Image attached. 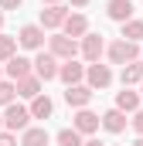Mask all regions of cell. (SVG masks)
I'll return each instance as SVG.
<instances>
[{"instance_id":"cell-1","label":"cell","mask_w":143,"mask_h":146,"mask_svg":"<svg viewBox=\"0 0 143 146\" xmlns=\"http://www.w3.org/2000/svg\"><path fill=\"white\" fill-rule=\"evenodd\" d=\"M106 58L112 61V65H130V61H136V58H140V44L116 37L112 44H106Z\"/></svg>"},{"instance_id":"cell-2","label":"cell","mask_w":143,"mask_h":146,"mask_svg":"<svg viewBox=\"0 0 143 146\" xmlns=\"http://www.w3.org/2000/svg\"><path fill=\"white\" fill-rule=\"evenodd\" d=\"M31 126V112H27V106H17V102H10V106H3V129L7 133H24Z\"/></svg>"},{"instance_id":"cell-3","label":"cell","mask_w":143,"mask_h":146,"mask_svg":"<svg viewBox=\"0 0 143 146\" xmlns=\"http://www.w3.org/2000/svg\"><path fill=\"white\" fill-rule=\"evenodd\" d=\"M48 54H55L58 61H72L78 54V41H72L65 34H51L48 37Z\"/></svg>"},{"instance_id":"cell-4","label":"cell","mask_w":143,"mask_h":146,"mask_svg":"<svg viewBox=\"0 0 143 146\" xmlns=\"http://www.w3.org/2000/svg\"><path fill=\"white\" fill-rule=\"evenodd\" d=\"M58 65H61V61H58L55 54H48L44 48L37 51V54H34V61H31V68H34V75L41 78V82H51V78H58Z\"/></svg>"},{"instance_id":"cell-5","label":"cell","mask_w":143,"mask_h":146,"mask_svg":"<svg viewBox=\"0 0 143 146\" xmlns=\"http://www.w3.org/2000/svg\"><path fill=\"white\" fill-rule=\"evenodd\" d=\"M85 85H89L92 92L109 88V85H112V68H109V65H99V61L85 65Z\"/></svg>"},{"instance_id":"cell-6","label":"cell","mask_w":143,"mask_h":146,"mask_svg":"<svg viewBox=\"0 0 143 146\" xmlns=\"http://www.w3.org/2000/svg\"><path fill=\"white\" fill-rule=\"evenodd\" d=\"M78 41H82V44H78V54H82L89 65H92V61H99V58L106 54V41H102V34H92V31H89V34L78 37Z\"/></svg>"},{"instance_id":"cell-7","label":"cell","mask_w":143,"mask_h":146,"mask_svg":"<svg viewBox=\"0 0 143 146\" xmlns=\"http://www.w3.org/2000/svg\"><path fill=\"white\" fill-rule=\"evenodd\" d=\"M17 44L27 48V51H41V48H44V27H41V24H24V27L17 31Z\"/></svg>"},{"instance_id":"cell-8","label":"cell","mask_w":143,"mask_h":146,"mask_svg":"<svg viewBox=\"0 0 143 146\" xmlns=\"http://www.w3.org/2000/svg\"><path fill=\"white\" fill-rule=\"evenodd\" d=\"M72 129H75L78 136H92V133H99V115H96L92 109H75Z\"/></svg>"},{"instance_id":"cell-9","label":"cell","mask_w":143,"mask_h":146,"mask_svg":"<svg viewBox=\"0 0 143 146\" xmlns=\"http://www.w3.org/2000/svg\"><path fill=\"white\" fill-rule=\"evenodd\" d=\"M3 72H7V78H10V82H21V78L34 75V68H31V58H24V54H14L10 61H3Z\"/></svg>"},{"instance_id":"cell-10","label":"cell","mask_w":143,"mask_h":146,"mask_svg":"<svg viewBox=\"0 0 143 146\" xmlns=\"http://www.w3.org/2000/svg\"><path fill=\"white\" fill-rule=\"evenodd\" d=\"M92 88L89 85H68L65 88V102H68L72 109H89V102H92Z\"/></svg>"},{"instance_id":"cell-11","label":"cell","mask_w":143,"mask_h":146,"mask_svg":"<svg viewBox=\"0 0 143 146\" xmlns=\"http://www.w3.org/2000/svg\"><path fill=\"white\" fill-rule=\"evenodd\" d=\"M61 27H65V37L78 41V37H85V34H89V17L75 10V14H68V17H65V24H61Z\"/></svg>"},{"instance_id":"cell-12","label":"cell","mask_w":143,"mask_h":146,"mask_svg":"<svg viewBox=\"0 0 143 146\" xmlns=\"http://www.w3.org/2000/svg\"><path fill=\"white\" fill-rule=\"evenodd\" d=\"M58 78L65 82V88H68V85H82V78H85V65H78L75 58H72V61H61V65H58Z\"/></svg>"},{"instance_id":"cell-13","label":"cell","mask_w":143,"mask_h":146,"mask_svg":"<svg viewBox=\"0 0 143 146\" xmlns=\"http://www.w3.org/2000/svg\"><path fill=\"white\" fill-rule=\"evenodd\" d=\"M99 126H102L106 133H112V136H119V133L126 129V112H119V109H106L102 115H99Z\"/></svg>"},{"instance_id":"cell-14","label":"cell","mask_w":143,"mask_h":146,"mask_svg":"<svg viewBox=\"0 0 143 146\" xmlns=\"http://www.w3.org/2000/svg\"><path fill=\"white\" fill-rule=\"evenodd\" d=\"M133 0H109L106 3V14H109V21H116V24H126L130 17H133Z\"/></svg>"},{"instance_id":"cell-15","label":"cell","mask_w":143,"mask_h":146,"mask_svg":"<svg viewBox=\"0 0 143 146\" xmlns=\"http://www.w3.org/2000/svg\"><path fill=\"white\" fill-rule=\"evenodd\" d=\"M65 17H68V10H65L61 3H51V7H44V10H41V27L55 31V27H61V24H65Z\"/></svg>"},{"instance_id":"cell-16","label":"cell","mask_w":143,"mask_h":146,"mask_svg":"<svg viewBox=\"0 0 143 146\" xmlns=\"http://www.w3.org/2000/svg\"><path fill=\"white\" fill-rule=\"evenodd\" d=\"M119 82H123V88H133V85H140L143 82V61H130V65H123V72H119Z\"/></svg>"},{"instance_id":"cell-17","label":"cell","mask_w":143,"mask_h":146,"mask_svg":"<svg viewBox=\"0 0 143 146\" xmlns=\"http://www.w3.org/2000/svg\"><path fill=\"white\" fill-rule=\"evenodd\" d=\"M48 143H51V136L44 126H27L21 133V146H48Z\"/></svg>"},{"instance_id":"cell-18","label":"cell","mask_w":143,"mask_h":146,"mask_svg":"<svg viewBox=\"0 0 143 146\" xmlns=\"http://www.w3.org/2000/svg\"><path fill=\"white\" fill-rule=\"evenodd\" d=\"M14 85H17V95H21V99H37L41 88H44V82H41L37 75H27V78H21V82H14Z\"/></svg>"},{"instance_id":"cell-19","label":"cell","mask_w":143,"mask_h":146,"mask_svg":"<svg viewBox=\"0 0 143 146\" xmlns=\"http://www.w3.org/2000/svg\"><path fill=\"white\" fill-rule=\"evenodd\" d=\"M27 112H31V119H51V112H55V102L41 92L37 99H31V106H27Z\"/></svg>"},{"instance_id":"cell-20","label":"cell","mask_w":143,"mask_h":146,"mask_svg":"<svg viewBox=\"0 0 143 146\" xmlns=\"http://www.w3.org/2000/svg\"><path fill=\"white\" fill-rule=\"evenodd\" d=\"M112 109H119V112H136V109H140V92H133V88L116 92V106H112Z\"/></svg>"},{"instance_id":"cell-21","label":"cell","mask_w":143,"mask_h":146,"mask_svg":"<svg viewBox=\"0 0 143 146\" xmlns=\"http://www.w3.org/2000/svg\"><path fill=\"white\" fill-rule=\"evenodd\" d=\"M123 41H133V44L143 41V21L140 17H130V21L123 24Z\"/></svg>"},{"instance_id":"cell-22","label":"cell","mask_w":143,"mask_h":146,"mask_svg":"<svg viewBox=\"0 0 143 146\" xmlns=\"http://www.w3.org/2000/svg\"><path fill=\"white\" fill-rule=\"evenodd\" d=\"M14 54H17V37L0 34V65H3V61H10Z\"/></svg>"},{"instance_id":"cell-23","label":"cell","mask_w":143,"mask_h":146,"mask_svg":"<svg viewBox=\"0 0 143 146\" xmlns=\"http://www.w3.org/2000/svg\"><path fill=\"white\" fill-rule=\"evenodd\" d=\"M55 143L58 146H82V136L68 126V129H58V133H55Z\"/></svg>"},{"instance_id":"cell-24","label":"cell","mask_w":143,"mask_h":146,"mask_svg":"<svg viewBox=\"0 0 143 146\" xmlns=\"http://www.w3.org/2000/svg\"><path fill=\"white\" fill-rule=\"evenodd\" d=\"M14 99H17V85L10 78H0V106H10Z\"/></svg>"},{"instance_id":"cell-25","label":"cell","mask_w":143,"mask_h":146,"mask_svg":"<svg viewBox=\"0 0 143 146\" xmlns=\"http://www.w3.org/2000/svg\"><path fill=\"white\" fill-rule=\"evenodd\" d=\"M130 126H133V133H136V136H143V109H136V112H133Z\"/></svg>"},{"instance_id":"cell-26","label":"cell","mask_w":143,"mask_h":146,"mask_svg":"<svg viewBox=\"0 0 143 146\" xmlns=\"http://www.w3.org/2000/svg\"><path fill=\"white\" fill-rule=\"evenodd\" d=\"M0 146H17V136L7 133V129H0Z\"/></svg>"},{"instance_id":"cell-27","label":"cell","mask_w":143,"mask_h":146,"mask_svg":"<svg viewBox=\"0 0 143 146\" xmlns=\"http://www.w3.org/2000/svg\"><path fill=\"white\" fill-rule=\"evenodd\" d=\"M24 0H0V10H17Z\"/></svg>"},{"instance_id":"cell-28","label":"cell","mask_w":143,"mask_h":146,"mask_svg":"<svg viewBox=\"0 0 143 146\" xmlns=\"http://www.w3.org/2000/svg\"><path fill=\"white\" fill-rule=\"evenodd\" d=\"M72 7H89V0H68Z\"/></svg>"},{"instance_id":"cell-29","label":"cell","mask_w":143,"mask_h":146,"mask_svg":"<svg viewBox=\"0 0 143 146\" xmlns=\"http://www.w3.org/2000/svg\"><path fill=\"white\" fill-rule=\"evenodd\" d=\"M82 146H102L99 139H82Z\"/></svg>"},{"instance_id":"cell-30","label":"cell","mask_w":143,"mask_h":146,"mask_svg":"<svg viewBox=\"0 0 143 146\" xmlns=\"http://www.w3.org/2000/svg\"><path fill=\"white\" fill-rule=\"evenodd\" d=\"M41 3H44V7H51V3H61V0H41Z\"/></svg>"},{"instance_id":"cell-31","label":"cell","mask_w":143,"mask_h":146,"mask_svg":"<svg viewBox=\"0 0 143 146\" xmlns=\"http://www.w3.org/2000/svg\"><path fill=\"white\" fill-rule=\"evenodd\" d=\"M133 146H143V136H140V139H136V143H133Z\"/></svg>"},{"instance_id":"cell-32","label":"cell","mask_w":143,"mask_h":146,"mask_svg":"<svg viewBox=\"0 0 143 146\" xmlns=\"http://www.w3.org/2000/svg\"><path fill=\"white\" fill-rule=\"evenodd\" d=\"M0 27H3V10H0Z\"/></svg>"},{"instance_id":"cell-33","label":"cell","mask_w":143,"mask_h":146,"mask_svg":"<svg viewBox=\"0 0 143 146\" xmlns=\"http://www.w3.org/2000/svg\"><path fill=\"white\" fill-rule=\"evenodd\" d=\"M140 99H143V82H140Z\"/></svg>"},{"instance_id":"cell-34","label":"cell","mask_w":143,"mask_h":146,"mask_svg":"<svg viewBox=\"0 0 143 146\" xmlns=\"http://www.w3.org/2000/svg\"><path fill=\"white\" fill-rule=\"evenodd\" d=\"M0 129H3V115H0Z\"/></svg>"},{"instance_id":"cell-35","label":"cell","mask_w":143,"mask_h":146,"mask_svg":"<svg viewBox=\"0 0 143 146\" xmlns=\"http://www.w3.org/2000/svg\"><path fill=\"white\" fill-rule=\"evenodd\" d=\"M0 75H3V65H0Z\"/></svg>"},{"instance_id":"cell-36","label":"cell","mask_w":143,"mask_h":146,"mask_svg":"<svg viewBox=\"0 0 143 146\" xmlns=\"http://www.w3.org/2000/svg\"><path fill=\"white\" fill-rule=\"evenodd\" d=\"M140 61H143V51H140Z\"/></svg>"}]
</instances>
